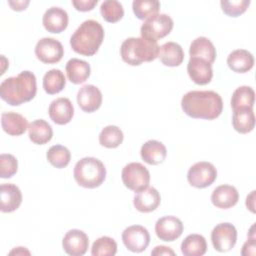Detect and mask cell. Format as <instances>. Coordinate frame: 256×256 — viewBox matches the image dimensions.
Returning a JSON list of instances; mask_svg holds the SVG:
<instances>
[{"label":"cell","instance_id":"10","mask_svg":"<svg viewBox=\"0 0 256 256\" xmlns=\"http://www.w3.org/2000/svg\"><path fill=\"white\" fill-rule=\"evenodd\" d=\"M35 55L45 64L59 62L64 55V48L60 41L51 37L41 38L35 46Z\"/></svg>","mask_w":256,"mask_h":256},{"label":"cell","instance_id":"13","mask_svg":"<svg viewBox=\"0 0 256 256\" xmlns=\"http://www.w3.org/2000/svg\"><path fill=\"white\" fill-rule=\"evenodd\" d=\"M63 250L71 256L84 255L89 247V239L85 232L79 229L69 230L62 239Z\"/></svg>","mask_w":256,"mask_h":256},{"label":"cell","instance_id":"37","mask_svg":"<svg viewBox=\"0 0 256 256\" xmlns=\"http://www.w3.org/2000/svg\"><path fill=\"white\" fill-rule=\"evenodd\" d=\"M222 11L230 17H238L243 14L250 5V0H236V1H220Z\"/></svg>","mask_w":256,"mask_h":256},{"label":"cell","instance_id":"30","mask_svg":"<svg viewBox=\"0 0 256 256\" xmlns=\"http://www.w3.org/2000/svg\"><path fill=\"white\" fill-rule=\"evenodd\" d=\"M42 85L47 94H57L61 92L66 85L65 75L59 69H51L45 73Z\"/></svg>","mask_w":256,"mask_h":256},{"label":"cell","instance_id":"11","mask_svg":"<svg viewBox=\"0 0 256 256\" xmlns=\"http://www.w3.org/2000/svg\"><path fill=\"white\" fill-rule=\"evenodd\" d=\"M122 241L128 250L134 253H140L148 247L150 234L144 226L132 225L122 232Z\"/></svg>","mask_w":256,"mask_h":256},{"label":"cell","instance_id":"15","mask_svg":"<svg viewBox=\"0 0 256 256\" xmlns=\"http://www.w3.org/2000/svg\"><path fill=\"white\" fill-rule=\"evenodd\" d=\"M187 72L190 79L198 85L210 83L213 77L212 64L197 57H190L187 64Z\"/></svg>","mask_w":256,"mask_h":256},{"label":"cell","instance_id":"7","mask_svg":"<svg viewBox=\"0 0 256 256\" xmlns=\"http://www.w3.org/2000/svg\"><path fill=\"white\" fill-rule=\"evenodd\" d=\"M123 184L130 190L138 192L150 183V173L148 169L139 162H131L124 166L121 172Z\"/></svg>","mask_w":256,"mask_h":256},{"label":"cell","instance_id":"22","mask_svg":"<svg viewBox=\"0 0 256 256\" xmlns=\"http://www.w3.org/2000/svg\"><path fill=\"white\" fill-rule=\"evenodd\" d=\"M140 155L144 162L150 165H157L162 163L167 155L165 145L157 140H148L145 142L141 149Z\"/></svg>","mask_w":256,"mask_h":256},{"label":"cell","instance_id":"5","mask_svg":"<svg viewBox=\"0 0 256 256\" xmlns=\"http://www.w3.org/2000/svg\"><path fill=\"white\" fill-rule=\"evenodd\" d=\"M73 176L78 185L93 189L99 187L106 178V168L95 157H84L74 166Z\"/></svg>","mask_w":256,"mask_h":256},{"label":"cell","instance_id":"32","mask_svg":"<svg viewBox=\"0 0 256 256\" xmlns=\"http://www.w3.org/2000/svg\"><path fill=\"white\" fill-rule=\"evenodd\" d=\"M124 139L122 130L115 125H108L104 127L99 134V143L106 148L118 147Z\"/></svg>","mask_w":256,"mask_h":256},{"label":"cell","instance_id":"4","mask_svg":"<svg viewBox=\"0 0 256 256\" xmlns=\"http://www.w3.org/2000/svg\"><path fill=\"white\" fill-rule=\"evenodd\" d=\"M157 42L149 41L142 37H129L125 39L120 47L122 60L131 65L139 66L143 62H151L159 55Z\"/></svg>","mask_w":256,"mask_h":256},{"label":"cell","instance_id":"26","mask_svg":"<svg viewBox=\"0 0 256 256\" xmlns=\"http://www.w3.org/2000/svg\"><path fill=\"white\" fill-rule=\"evenodd\" d=\"M65 70L68 80L73 84L84 83L89 78L91 73V68L88 62L78 58L68 60Z\"/></svg>","mask_w":256,"mask_h":256},{"label":"cell","instance_id":"25","mask_svg":"<svg viewBox=\"0 0 256 256\" xmlns=\"http://www.w3.org/2000/svg\"><path fill=\"white\" fill-rule=\"evenodd\" d=\"M160 61L168 67H176L182 64L184 60V51L176 42H166L159 48Z\"/></svg>","mask_w":256,"mask_h":256},{"label":"cell","instance_id":"29","mask_svg":"<svg viewBox=\"0 0 256 256\" xmlns=\"http://www.w3.org/2000/svg\"><path fill=\"white\" fill-rule=\"evenodd\" d=\"M184 256H202L207 251L206 239L200 234H190L181 243Z\"/></svg>","mask_w":256,"mask_h":256},{"label":"cell","instance_id":"1","mask_svg":"<svg viewBox=\"0 0 256 256\" xmlns=\"http://www.w3.org/2000/svg\"><path fill=\"white\" fill-rule=\"evenodd\" d=\"M181 108L191 118L213 120L221 115L223 101L221 96L212 90L189 91L181 99Z\"/></svg>","mask_w":256,"mask_h":256},{"label":"cell","instance_id":"21","mask_svg":"<svg viewBox=\"0 0 256 256\" xmlns=\"http://www.w3.org/2000/svg\"><path fill=\"white\" fill-rule=\"evenodd\" d=\"M1 126L5 133L11 136H20L28 129L27 119L16 112H4L1 114Z\"/></svg>","mask_w":256,"mask_h":256},{"label":"cell","instance_id":"34","mask_svg":"<svg viewBox=\"0 0 256 256\" xmlns=\"http://www.w3.org/2000/svg\"><path fill=\"white\" fill-rule=\"evenodd\" d=\"M132 9L135 16L140 20L158 14L160 10V2L157 0H134L132 2Z\"/></svg>","mask_w":256,"mask_h":256},{"label":"cell","instance_id":"14","mask_svg":"<svg viewBox=\"0 0 256 256\" xmlns=\"http://www.w3.org/2000/svg\"><path fill=\"white\" fill-rule=\"evenodd\" d=\"M102 93L98 87L92 84L82 86L77 92V103L87 113L98 110L102 104Z\"/></svg>","mask_w":256,"mask_h":256},{"label":"cell","instance_id":"41","mask_svg":"<svg viewBox=\"0 0 256 256\" xmlns=\"http://www.w3.org/2000/svg\"><path fill=\"white\" fill-rule=\"evenodd\" d=\"M151 255L153 256H159V255H175V252L167 246L164 245H160V246H156L152 251H151Z\"/></svg>","mask_w":256,"mask_h":256},{"label":"cell","instance_id":"27","mask_svg":"<svg viewBox=\"0 0 256 256\" xmlns=\"http://www.w3.org/2000/svg\"><path fill=\"white\" fill-rule=\"evenodd\" d=\"M28 136L34 144L43 145L52 139L53 130L47 121L43 119H37L29 124Z\"/></svg>","mask_w":256,"mask_h":256},{"label":"cell","instance_id":"9","mask_svg":"<svg viewBox=\"0 0 256 256\" xmlns=\"http://www.w3.org/2000/svg\"><path fill=\"white\" fill-rule=\"evenodd\" d=\"M211 242L218 252L230 251L237 242V230L231 223L224 222L216 225L211 232Z\"/></svg>","mask_w":256,"mask_h":256},{"label":"cell","instance_id":"12","mask_svg":"<svg viewBox=\"0 0 256 256\" xmlns=\"http://www.w3.org/2000/svg\"><path fill=\"white\" fill-rule=\"evenodd\" d=\"M183 223L176 216L168 215L159 218L155 223V233L157 237L166 242L178 239L183 233Z\"/></svg>","mask_w":256,"mask_h":256},{"label":"cell","instance_id":"33","mask_svg":"<svg viewBox=\"0 0 256 256\" xmlns=\"http://www.w3.org/2000/svg\"><path fill=\"white\" fill-rule=\"evenodd\" d=\"M46 157L52 166L61 169L70 163L71 153L69 149L63 145H53L48 149Z\"/></svg>","mask_w":256,"mask_h":256},{"label":"cell","instance_id":"3","mask_svg":"<svg viewBox=\"0 0 256 256\" xmlns=\"http://www.w3.org/2000/svg\"><path fill=\"white\" fill-rule=\"evenodd\" d=\"M104 40V29L96 20H86L70 37V45L74 52L83 56H93Z\"/></svg>","mask_w":256,"mask_h":256},{"label":"cell","instance_id":"39","mask_svg":"<svg viewBox=\"0 0 256 256\" xmlns=\"http://www.w3.org/2000/svg\"><path fill=\"white\" fill-rule=\"evenodd\" d=\"M254 227H255V225H252V227L250 228L248 239H247V241L242 246L241 254L244 255V256L255 255V253H256V250H255V248H256V240H255Z\"/></svg>","mask_w":256,"mask_h":256},{"label":"cell","instance_id":"44","mask_svg":"<svg viewBox=\"0 0 256 256\" xmlns=\"http://www.w3.org/2000/svg\"><path fill=\"white\" fill-rule=\"evenodd\" d=\"M9 254L10 255H12V254H16V255H18V254H21V255L27 254V255H30V252L27 249H25V247H17L16 249L12 250Z\"/></svg>","mask_w":256,"mask_h":256},{"label":"cell","instance_id":"28","mask_svg":"<svg viewBox=\"0 0 256 256\" xmlns=\"http://www.w3.org/2000/svg\"><path fill=\"white\" fill-rule=\"evenodd\" d=\"M232 125L233 128L241 134L251 132L255 127V115L253 108H240L234 110Z\"/></svg>","mask_w":256,"mask_h":256},{"label":"cell","instance_id":"16","mask_svg":"<svg viewBox=\"0 0 256 256\" xmlns=\"http://www.w3.org/2000/svg\"><path fill=\"white\" fill-rule=\"evenodd\" d=\"M50 119L58 124L65 125L69 123L74 115V107L70 99L66 97H59L51 102L48 108Z\"/></svg>","mask_w":256,"mask_h":256},{"label":"cell","instance_id":"42","mask_svg":"<svg viewBox=\"0 0 256 256\" xmlns=\"http://www.w3.org/2000/svg\"><path fill=\"white\" fill-rule=\"evenodd\" d=\"M30 1L29 0H16V1H8V5L11 7L12 10L14 11H22L25 10L27 8V6L29 5Z\"/></svg>","mask_w":256,"mask_h":256},{"label":"cell","instance_id":"19","mask_svg":"<svg viewBox=\"0 0 256 256\" xmlns=\"http://www.w3.org/2000/svg\"><path fill=\"white\" fill-rule=\"evenodd\" d=\"M0 210L3 213H10L19 208L22 203V193L18 186L12 183H4L0 187Z\"/></svg>","mask_w":256,"mask_h":256},{"label":"cell","instance_id":"24","mask_svg":"<svg viewBox=\"0 0 256 256\" xmlns=\"http://www.w3.org/2000/svg\"><path fill=\"white\" fill-rule=\"evenodd\" d=\"M189 55L190 57L201 58L212 64L216 59V49L207 37L201 36L192 41L189 48Z\"/></svg>","mask_w":256,"mask_h":256},{"label":"cell","instance_id":"38","mask_svg":"<svg viewBox=\"0 0 256 256\" xmlns=\"http://www.w3.org/2000/svg\"><path fill=\"white\" fill-rule=\"evenodd\" d=\"M18 170V161L12 154L3 153L0 155V177L11 178Z\"/></svg>","mask_w":256,"mask_h":256},{"label":"cell","instance_id":"17","mask_svg":"<svg viewBox=\"0 0 256 256\" xmlns=\"http://www.w3.org/2000/svg\"><path fill=\"white\" fill-rule=\"evenodd\" d=\"M68 13L66 10L60 7L48 8L42 18L44 28L50 33H61L68 26Z\"/></svg>","mask_w":256,"mask_h":256},{"label":"cell","instance_id":"43","mask_svg":"<svg viewBox=\"0 0 256 256\" xmlns=\"http://www.w3.org/2000/svg\"><path fill=\"white\" fill-rule=\"evenodd\" d=\"M255 190H253L246 198V207L249 209L252 213H255Z\"/></svg>","mask_w":256,"mask_h":256},{"label":"cell","instance_id":"40","mask_svg":"<svg viewBox=\"0 0 256 256\" xmlns=\"http://www.w3.org/2000/svg\"><path fill=\"white\" fill-rule=\"evenodd\" d=\"M98 3V0H73L72 5L76 10L81 12L91 11L95 5Z\"/></svg>","mask_w":256,"mask_h":256},{"label":"cell","instance_id":"18","mask_svg":"<svg viewBox=\"0 0 256 256\" xmlns=\"http://www.w3.org/2000/svg\"><path fill=\"white\" fill-rule=\"evenodd\" d=\"M161 197L158 190L154 187H146L145 189L136 192L133 198V204L136 210L142 213H149L158 208Z\"/></svg>","mask_w":256,"mask_h":256},{"label":"cell","instance_id":"36","mask_svg":"<svg viewBox=\"0 0 256 256\" xmlns=\"http://www.w3.org/2000/svg\"><path fill=\"white\" fill-rule=\"evenodd\" d=\"M117 252L116 241L108 236H102L94 241L91 247L93 256H114Z\"/></svg>","mask_w":256,"mask_h":256},{"label":"cell","instance_id":"23","mask_svg":"<svg viewBox=\"0 0 256 256\" xmlns=\"http://www.w3.org/2000/svg\"><path fill=\"white\" fill-rule=\"evenodd\" d=\"M228 67L236 73H246L254 66L253 55L245 49H236L227 57Z\"/></svg>","mask_w":256,"mask_h":256},{"label":"cell","instance_id":"35","mask_svg":"<svg viewBox=\"0 0 256 256\" xmlns=\"http://www.w3.org/2000/svg\"><path fill=\"white\" fill-rule=\"evenodd\" d=\"M103 19L109 23H116L124 16V8L117 0H106L100 6Z\"/></svg>","mask_w":256,"mask_h":256},{"label":"cell","instance_id":"2","mask_svg":"<svg viewBox=\"0 0 256 256\" xmlns=\"http://www.w3.org/2000/svg\"><path fill=\"white\" fill-rule=\"evenodd\" d=\"M37 93L36 77L31 71H22L0 84L1 98L11 106H19L31 101Z\"/></svg>","mask_w":256,"mask_h":256},{"label":"cell","instance_id":"31","mask_svg":"<svg viewBox=\"0 0 256 256\" xmlns=\"http://www.w3.org/2000/svg\"><path fill=\"white\" fill-rule=\"evenodd\" d=\"M255 102V92L250 86H240L232 94L231 108L234 110L240 108H253Z\"/></svg>","mask_w":256,"mask_h":256},{"label":"cell","instance_id":"8","mask_svg":"<svg viewBox=\"0 0 256 256\" xmlns=\"http://www.w3.org/2000/svg\"><path fill=\"white\" fill-rule=\"evenodd\" d=\"M217 178L215 166L207 161H201L193 164L187 173L189 184L195 188H206L214 183Z\"/></svg>","mask_w":256,"mask_h":256},{"label":"cell","instance_id":"6","mask_svg":"<svg viewBox=\"0 0 256 256\" xmlns=\"http://www.w3.org/2000/svg\"><path fill=\"white\" fill-rule=\"evenodd\" d=\"M172 18L167 14H155L147 18L140 28L141 37L157 42L159 39L167 36L173 29Z\"/></svg>","mask_w":256,"mask_h":256},{"label":"cell","instance_id":"20","mask_svg":"<svg viewBox=\"0 0 256 256\" xmlns=\"http://www.w3.org/2000/svg\"><path fill=\"white\" fill-rule=\"evenodd\" d=\"M239 193L237 189L228 184L216 187L211 194V201L214 206L220 209H229L237 204Z\"/></svg>","mask_w":256,"mask_h":256}]
</instances>
